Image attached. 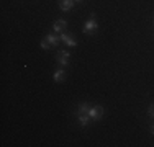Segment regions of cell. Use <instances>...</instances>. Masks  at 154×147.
<instances>
[{"label": "cell", "instance_id": "obj_1", "mask_svg": "<svg viewBox=\"0 0 154 147\" xmlns=\"http://www.w3.org/2000/svg\"><path fill=\"white\" fill-rule=\"evenodd\" d=\"M90 106H89V103H80L79 105V108H77V121H79V124L80 126H87L89 124V121H92L90 119Z\"/></svg>", "mask_w": 154, "mask_h": 147}, {"label": "cell", "instance_id": "obj_2", "mask_svg": "<svg viewBox=\"0 0 154 147\" xmlns=\"http://www.w3.org/2000/svg\"><path fill=\"white\" fill-rule=\"evenodd\" d=\"M97 29H98V23H97V20H95V13H92L89 20L84 23V33H85V34H92Z\"/></svg>", "mask_w": 154, "mask_h": 147}, {"label": "cell", "instance_id": "obj_3", "mask_svg": "<svg viewBox=\"0 0 154 147\" xmlns=\"http://www.w3.org/2000/svg\"><path fill=\"white\" fill-rule=\"evenodd\" d=\"M90 119L92 121H100L102 119V116H103V108L102 106H98V105H95V106H90Z\"/></svg>", "mask_w": 154, "mask_h": 147}, {"label": "cell", "instance_id": "obj_4", "mask_svg": "<svg viewBox=\"0 0 154 147\" xmlns=\"http://www.w3.org/2000/svg\"><path fill=\"white\" fill-rule=\"evenodd\" d=\"M69 57H71V52H69V51H59V52H57V56H56L59 65H62V67H64V65H67Z\"/></svg>", "mask_w": 154, "mask_h": 147}, {"label": "cell", "instance_id": "obj_5", "mask_svg": "<svg viewBox=\"0 0 154 147\" xmlns=\"http://www.w3.org/2000/svg\"><path fill=\"white\" fill-rule=\"evenodd\" d=\"M61 41L64 43V44H67L69 47H75L77 46V41L74 38H72V34H67V33H61Z\"/></svg>", "mask_w": 154, "mask_h": 147}, {"label": "cell", "instance_id": "obj_6", "mask_svg": "<svg viewBox=\"0 0 154 147\" xmlns=\"http://www.w3.org/2000/svg\"><path fill=\"white\" fill-rule=\"evenodd\" d=\"M75 0H59V8L62 12H69V10L74 7Z\"/></svg>", "mask_w": 154, "mask_h": 147}, {"label": "cell", "instance_id": "obj_7", "mask_svg": "<svg viewBox=\"0 0 154 147\" xmlns=\"http://www.w3.org/2000/svg\"><path fill=\"white\" fill-rule=\"evenodd\" d=\"M66 26H67V21H66V20H56L53 23V29L56 33H62V29H64Z\"/></svg>", "mask_w": 154, "mask_h": 147}, {"label": "cell", "instance_id": "obj_8", "mask_svg": "<svg viewBox=\"0 0 154 147\" xmlns=\"http://www.w3.org/2000/svg\"><path fill=\"white\" fill-rule=\"evenodd\" d=\"M64 80H66L64 69H59V70L54 72V82H56V83H61V82H64Z\"/></svg>", "mask_w": 154, "mask_h": 147}, {"label": "cell", "instance_id": "obj_9", "mask_svg": "<svg viewBox=\"0 0 154 147\" xmlns=\"http://www.w3.org/2000/svg\"><path fill=\"white\" fill-rule=\"evenodd\" d=\"M46 38L49 39L51 46H57V44H59V41H61V38H59V36H56V34H48Z\"/></svg>", "mask_w": 154, "mask_h": 147}, {"label": "cell", "instance_id": "obj_10", "mask_svg": "<svg viewBox=\"0 0 154 147\" xmlns=\"http://www.w3.org/2000/svg\"><path fill=\"white\" fill-rule=\"evenodd\" d=\"M41 47H43V49H49V47H51V43H49V39H48L46 36H45V39L41 41Z\"/></svg>", "mask_w": 154, "mask_h": 147}, {"label": "cell", "instance_id": "obj_11", "mask_svg": "<svg viewBox=\"0 0 154 147\" xmlns=\"http://www.w3.org/2000/svg\"><path fill=\"white\" fill-rule=\"evenodd\" d=\"M148 115L154 119V103H152V105H149V108H148Z\"/></svg>", "mask_w": 154, "mask_h": 147}, {"label": "cell", "instance_id": "obj_12", "mask_svg": "<svg viewBox=\"0 0 154 147\" xmlns=\"http://www.w3.org/2000/svg\"><path fill=\"white\" fill-rule=\"evenodd\" d=\"M151 134H152V136H154V123H152V124H151Z\"/></svg>", "mask_w": 154, "mask_h": 147}, {"label": "cell", "instance_id": "obj_13", "mask_svg": "<svg viewBox=\"0 0 154 147\" xmlns=\"http://www.w3.org/2000/svg\"><path fill=\"white\" fill-rule=\"evenodd\" d=\"M75 2H82V0H75Z\"/></svg>", "mask_w": 154, "mask_h": 147}]
</instances>
